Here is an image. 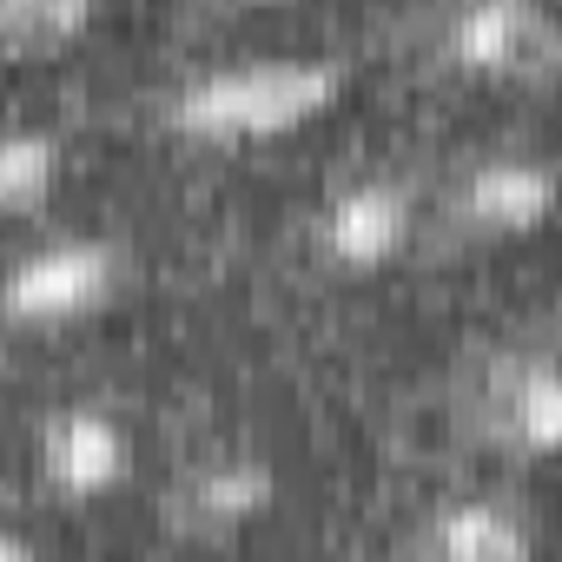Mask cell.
<instances>
[{
	"label": "cell",
	"mask_w": 562,
	"mask_h": 562,
	"mask_svg": "<svg viewBox=\"0 0 562 562\" xmlns=\"http://www.w3.org/2000/svg\"><path fill=\"white\" fill-rule=\"evenodd\" d=\"M437 54L463 74H549L562 67V21L536 0H457L437 21Z\"/></svg>",
	"instance_id": "3957f363"
},
{
	"label": "cell",
	"mask_w": 562,
	"mask_h": 562,
	"mask_svg": "<svg viewBox=\"0 0 562 562\" xmlns=\"http://www.w3.org/2000/svg\"><path fill=\"white\" fill-rule=\"evenodd\" d=\"M271 463L265 457H245V450H218V457H199L172 476L166 490V522L186 536V542H218V536H238L245 522H258L271 509Z\"/></svg>",
	"instance_id": "ba28073f"
},
{
	"label": "cell",
	"mask_w": 562,
	"mask_h": 562,
	"mask_svg": "<svg viewBox=\"0 0 562 562\" xmlns=\"http://www.w3.org/2000/svg\"><path fill=\"white\" fill-rule=\"evenodd\" d=\"M476 430L516 457H562V358H496L476 384Z\"/></svg>",
	"instance_id": "52a82bcc"
},
{
	"label": "cell",
	"mask_w": 562,
	"mask_h": 562,
	"mask_svg": "<svg viewBox=\"0 0 562 562\" xmlns=\"http://www.w3.org/2000/svg\"><path fill=\"white\" fill-rule=\"evenodd\" d=\"M417 562H536V522L503 496H457L424 516Z\"/></svg>",
	"instance_id": "9c48e42d"
},
{
	"label": "cell",
	"mask_w": 562,
	"mask_h": 562,
	"mask_svg": "<svg viewBox=\"0 0 562 562\" xmlns=\"http://www.w3.org/2000/svg\"><path fill=\"white\" fill-rule=\"evenodd\" d=\"M126 278V251L113 238H47L34 251L14 258L8 271V318L21 331H47V325H80L93 318Z\"/></svg>",
	"instance_id": "7a4b0ae2"
},
{
	"label": "cell",
	"mask_w": 562,
	"mask_h": 562,
	"mask_svg": "<svg viewBox=\"0 0 562 562\" xmlns=\"http://www.w3.org/2000/svg\"><path fill=\"white\" fill-rule=\"evenodd\" d=\"M34 463H41V483L60 503H93V496H113L133 476V430L120 424V411L87 404V397L54 404L34 430Z\"/></svg>",
	"instance_id": "277c9868"
},
{
	"label": "cell",
	"mask_w": 562,
	"mask_h": 562,
	"mask_svg": "<svg viewBox=\"0 0 562 562\" xmlns=\"http://www.w3.org/2000/svg\"><path fill=\"white\" fill-rule=\"evenodd\" d=\"M345 93L338 54H251L186 74L166 93V120L192 139H258L325 113Z\"/></svg>",
	"instance_id": "6da1fadb"
},
{
	"label": "cell",
	"mask_w": 562,
	"mask_h": 562,
	"mask_svg": "<svg viewBox=\"0 0 562 562\" xmlns=\"http://www.w3.org/2000/svg\"><path fill=\"white\" fill-rule=\"evenodd\" d=\"M555 205H562V166L542 153H483L450 179V199H443L450 225L476 238L536 232Z\"/></svg>",
	"instance_id": "5b68a950"
},
{
	"label": "cell",
	"mask_w": 562,
	"mask_h": 562,
	"mask_svg": "<svg viewBox=\"0 0 562 562\" xmlns=\"http://www.w3.org/2000/svg\"><path fill=\"white\" fill-rule=\"evenodd\" d=\"M60 179V139L47 126H8L0 133V205L41 212Z\"/></svg>",
	"instance_id": "30bf717a"
},
{
	"label": "cell",
	"mask_w": 562,
	"mask_h": 562,
	"mask_svg": "<svg viewBox=\"0 0 562 562\" xmlns=\"http://www.w3.org/2000/svg\"><path fill=\"white\" fill-rule=\"evenodd\" d=\"M417 232V199L404 179H384V172H364L351 186H338L318 218H312V251L331 265V271H384Z\"/></svg>",
	"instance_id": "8992f818"
},
{
	"label": "cell",
	"mask_w": 562,
	"mask_h": 562,
	"mask_svg": "<svg viewBox=\"0 0 562 562\" xmlns=\"http://www.w3.org/2000/svg\"><path fill=\"white\" fill-rule=\"evenodd\" d=\"M93 21L87 0H0V41L14 54H47Z\"/></svg>",
	"instance_id": "8fae6325"
},
{
	"label": "cell",
	"mask_w": 562,
	"mask_h": 562,
	"mask_svg": "<svg viewBox=\"0 0 562 562\" xmlns=\"http://www.w3.org/2000/svg\"><path fill=\"white\" fill-rule=\"evenodd\" d=\"M0 562H41L34 555V536L27 529H8V536H0Z\"/></svg>",
	"instance_id": "7c38bea8"
}]
</instances>
